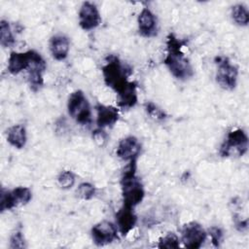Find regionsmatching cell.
Instances as JSON below:
<instances>
[{
  "instance_id": "10",
  "label": "cell",
  "mask_w": 249,
  "mask_h": 249,
  "mask_svg": "<svg viewBox=\"0 0 249 249\" xmlns=\"http://www.w3.org/2000/svg\"><path fill=\"white\" fill-rule=\"evenodd\" d=\"M93 242L98 246H103L113 242L118 238V229L113 223L102 221L95 224L90 231Z\"/></svg>"
},
{
  "instance_id": "14",
  "label": "cell",
  "mask_w": 249,
  "mask_h": 249,
  "mask_svg": "<svg viewBox=\"0 0 249 249\" xmlns=\"http://www.w3.org/2000/svg\"><path fill=\"white\" fill-rule=\"evenodd\" d=\"M96 124L98 128L114 125L119 120V111L114 106L98 104L96 107Z\"/></svg>"
},
{
  "instance_id": "27",
  "label": "cell",
  "mask_w": 249,
  "mask_h": 249,
  "mask_svg": "<svg viewBox=\"0 0 249 249\" xmlns=\"http://www.w3.org/2000/svg\"><path fill=\"white\" fill-rule=\"evenodd\" d=\"M92 137H93V140H94L99 146L104 145V143L106 142V139H107V135H106L105 131H104L102 128H98V129L94 130V131L92 132Z\"/></svg>"
},
{
  "instance_id": "9",
  "label": "cell",
  "mask_w": 249,
  "mask_h": 249,
  "mask_svg": "<svg viewBox=\"0 0 249 249\" xmlns=\"http://www.w3.org/2000/svg\"><path fill=\"white\" fill-rule=\"evenodd\" d=\"M46 67L47 65L42 55L38 52L31 50V59L29 67L27 68V73L28 82L32 90L37 91L42 88L44 84L43 73L45 72Z\"/></svg>"
},
{
  "instance_id": "3",
  "label": "cell",
  "mask_w": 249,
  "mask_h": 249,
  "mask_svg": "<svg viewBox=\"0 0 249 249\" xmlns=\"http://www.w3.org/2000/svg\"><path fill=\"white\" fill-rule=\"evenodd\" d=\"M136 160L129 161L127 168L124 170L122 180V195H123V204L129 207H135L139 204L145 196V191L142 183L136 177Z\"/></svg>"
},
{
  "instance_id": "26",
  "label": "cell",
  "mask_w": 249,
  "mask_h": 249,
  "mask_svg": "<svg viewBox=\"0 0 249 249\" xmlns=\"http://www.w3.org/2000/svg\"><path fill=\"white\" fill-rule=\"evenodd\" d=\"M208 233L210 235L212 244L216 247H218L220 245V243L222 242L223 239V231L220 228L218 227H212L208 230Z\"/></svg>"
},
{
  "instance_id": "23",
  "label": "cell",
  "mask_w": 249,
  "mask_h": 249,
  "mask_svg": "<svg viewBox=\"0 0 249 249\" xmlns=\"http://www.w3.org/2000/svg\"><path fill=\"white\" fill-rule=\"evenodd\" d=\"M77 194L78 196L86 200H89L90 198H92L95 195V188L92 184L88 183V182H84L81 183L77 189Z\"/></svg>"
},
{
  "instance_id": "1",
  "label": "cell",
  "mask_w": 249,
  "mask_h": 249,
  "mask_svg": "<svg viewBox=\"0 0 249 249\" xmlns=\"http://www.w3.org/2000/svg\"><path fill=\"white\" fill-rule=\"evenodd\" d=\"M132 70L124 65L115 55H109L102 67L105 84L119 96V105L124 108L133 107L137 103V85L127 80Z\"/></svg>"
},
{
  "instance_id": "18",
  "label": "cell",
  "mask_w": 249,
  "mask_h": 249,
  "mask_svg": "<svg viewBox=\"0 0 249 249\" xmlns=\"http://www.w3.org/2000/svg\"><path fill=\"white\" fill-rule=\"evenodd\" d=\"M26 140V129L23 124H14L7 129V141L13 147L21 149L25 146Z\"/></svg>"
},
{
  "instance_id": "2",
  "label": "cell",
  "mask_w": 249,
  "mask_h": 249,
  "mask_svg": "<svg viewBox=\"0 0 249 249\" xmlns=\"http://www.w3.org/2000/svg\"><path fill=\"white\" fill-rule=\"evenodd\" d=\"M184 45V42L173 33H170L166 38V55L163 63L172 76L179 80H187L194 75L193 66L182 51Z\"/></svg>"
},
{
  "instance_id": "8",
  "label": "cell",
  "mask_w": 249,
  "mask_h": 249,
  "mask_svg": "<svg viewBox=\"0 0 249 249\" xmlns=\"http://www.w3.org/2000/svg\"><path fill=\"white\" fill-rule=\"evenodd\" d=\"M206 239V231L197 222H189L181 230V241L189 249H198Z\"/></svg>"
},
{
  "instance_id": "17",
  "label": "cell",
  "mask_w": 249,
  "mask_h": 249,
  "mask_svg": "<svg viewBox=\"0 0 249 249\" xmlns=\"http://www.w3.org/2000/svg\"><path fill=\"white\" fill-rule=\"evenodd\" d=\"M70 49L69 39L65 35L57 34L50 40V51L53 57L56 60H63L67 57Z\"/></svg>"
},
{
  "instance_id": "22",
  "label": "cell",
  "mask_w": 249,
  "mask_h": 249,
  "mask_svg": "<svg viewBox=\"0 0 249 249\" xmlns=\"http://www.w3.org/2000/svg\"><path fill=\"white\" fill-rule=\"evenodd\" d=\"M75 180H76L75 175L70 170H64V171L60 172L58 177H57L58 184L62 189L72 188L73 185L75 184Z\"/></svg>"
},
{
  "instance_id": "21",
  "label": "cell",
  "mask_w": 249,
  "mask_h": 249,
  "mask_svg": "<svg viewBox=\"0 0 249 249\" xmlns=\"http://www.w3.org/2000/svg\"><path fill=\"white\" fill-rule=\"evenodd\" d=\"M179 237L174 232H167L163 237H161L159 241L158 247L159 248H179L180 242Z\"/></svg>"
},
{
  "instance_id": "24",
  "label": "cell",
  "mask_w": 249,
  "mask_h": 249,
  "mask_svg": "<svg viewBox=\"0 0 249 249\" xmlns=\"http://www.w3.org/2000/svg\"><path fill=\"white\" fill-rule=\"evenodd\" d=\"M145 109L148 113V115L156 120H163L165 118V113L160 109L156 104L153 102H148L145 104Z\"/></svg>"
},
{
  "instance_id": "11",
  "label": "cell",
  "mask_w": 249,
  "mask_h": 249,
  "mask_svg": "<svg viewBox=\"0 0 249 249\" xmlns=\"http://www.w3.org/2000/svg\"><path fill=\"white\" fill-rule=\"evenodd\" d=\"M101 17L96 6L90 2H84L79 11V24L84 30H91L99 25Z\"/></svg>"
},
{
  "instance_id": "20",
  "label": "cell",
  "mask_w": 249,
  "mask_h": 249,
  "mask_svg": "<svg viewBox=\"0 0 249 249\" xmlns=\"http://www.w3.org/2000/svg\"><path fill=\"white\" fill-rule=\"evenodd\" d=\"M231 18L238 25L246 26L249 22V12L246 7L237 4L231 8Z\"/></svg>"
},
{
  "instance_id": "16",
  "label": "cell",
  "mask_w": 249,
  "mask_h": 249,
  "mask_svg": "<svg viewBox=\"0 0 249 249\" xmlns=\"http://www.w3.org/2000/svg\"><path fill=\"white\" fill-rule=\"evenodd\" d=\"M30 59L31 50L24 53L12 52L8 59V71L13 75H17L23 70H27L30 64Z\"/></svg>"
},
{
  "instance_id": "6",
  "label": "cell",
  "mask_w": 249,
  "mask_h": 249,
  "mask_svg": "<svg viewBox=\"0 0 249 249\" xmlns=\"http://www.w3.org/2000/svg\"><path fill=\"white\" fill-rule=\"evenodd\" d=\"M216 64V82L227 90H231L237 83L238 70L227 56L218 55L214 59Z\"/></svg>"
},
{
  "instance_id": "12",
  "label": "cell",
  "mask_w": 249,
  "mask_h": 249,
  "mask_svg": "<svg viewBox=\"0 0 249 249\" xmlns=\"http://www.w3.org/2000/svg\"><path fill=\"white\" fill-rule=\"evenodd\" d=\"M141 151V144L139 140L132 135L123 138L117 147V156L124 160H136Z\"/></svg>"
},
{
  "instance_id": "4",
  "label": "cell",
  "mask_w": 249,
  "mask_h": 249,
  "mask_svg": "<svg viewBox=\"0 0 249 249\" xmlns=\"http://www.w3.org/2000/svg\"><path fill=\"white\" fill-rule=\"evenodd\" d=\"M68 113L72 119L82 125H88L91 123V109L85 93L78 89L73 91L67 102Z\"/></svg>"
},
{
  "instance_id": "13",
  "label": "cell",
  "mask_w": 249,
  "mask_h": 249,
  "mask_svg": "<svg viewBox=\"0 0 249 249\" xmlns=\"http://www.w3.org/2000/svg\"><path fill=\"white\" fill-rule=\"evenodd\" d=\"M136 222L137 218L132 207L123 204L116 213L117 229L123 235H126L135 227Z\"/></svg>"
},
{
  "instance_id": "19",
  "label": "cell",
  "mask_w": 249,
  "mask_h": 249,
  "mask_svg": "<svg viewBox=\"0 0 249 249\" xmlns=\"http://www.w3.org/2000/svg\"><path fill=\"white\" fill-rule=\"evenodd\" d=\"M0 43L4 48H11L15 44V37L7 20L0 21Z\"/></svg>"
},
{
  "instance_id": "15",
  "label": "cell",
  "mask_w": 249,
  "mask_h": 249,
  "mask_svg": "<svg viewBox=\"0 0 249 249\" xmlns=\"http://www.w3.org/2000/svg\"><path fill=\"white\" fill-rule=\"evenodd\" d=\"M137 22L139 32L144 37H152L157 34V19L150 9L144 8L140 12Z\"/></svg>"
},
{
  "instance_id": "7",
  "label": "cell",
  "mask_w": 249,
  "mask_h": 249,
  "mask_svg": "<svg viewBox=\"0 0 249 249\" xmlns=\"http://www.w3.org/2000/svg\"><path fill=\"white\" fill-rule=\"evenodd\" d=\"M32 198V194L27 187H17L11 191L2 189L0 195V210L2 212L11 210L18 205L28 203Z\"/></svg>"
},
{
  "instance_id": "5",
  "label": "cell",
  "mask_w": 249,
  "mask_h": 249,
  "mask_svg": "<svg viewBox=\"0 0 249 249\" xmlns=\"http://www.w3.org/2000/svg\"><path fill=\"white\" fill-rule=\"evenodd\" d=\"M248 150V136L241 128L231 130L222 143L219 154L221 157H242Z\"/></svg>"
},
{
  "instance_id": "25",
  "label": "cell",
  "mask_w": 249,
  "mask_h": 249,
  "mask_svg": "<svg viewBox=\"0 0 249 249\" xmlns=\"http://www.w3.org/2000/svg\"><path fill=\"white\" fill-rule=\"evenodd\" d=\"M10 247L13 249H22L25 248V240L21 231H16L10 239Z\"/></svg>"
}]
</instances>
